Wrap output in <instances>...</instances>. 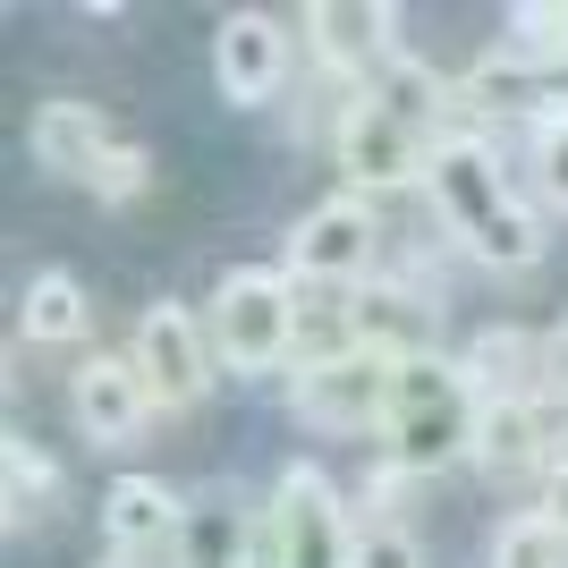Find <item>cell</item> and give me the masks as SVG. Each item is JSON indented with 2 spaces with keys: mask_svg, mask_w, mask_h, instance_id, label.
I'll return each mask as SVG.
<instances>
[{
  "mask_svg": "<svg viewBox=\"0 0 568 568\" xmlns=\"http://www.w3.org/2000/svg\"><path fill=\"white\" fill-rule=\"evenodd\" d=\"M475 433V399L458 382V356H399V407L382 425V458H399L407 475H442L467 458Z\"/></svg>",
  "mask_w": 568,
  "mask_h": 568,
  "instance_id": "6da1fadb",
  "label": "cell"
},
{
  "mask_svg": "<svg viewBox=\"0 0 568 568\" xmlns=\"http://www.w3.org/2000/svg\"><path fill=\"white\" fill-rule=\"evenodd\" d=\"M204 339H213L221 374H272V365H288L297 356V281L263 272V263L221 272L213 306H204Z\"/></svg>",
  "mask_w": 568,
  "mask_h": 568,
  "instance_id": "7a4b0ae2",
  "label": "cell"
},
{
  "mask_svg": "<svg viewBox=\"0 0 568 568\" xmlns=\"http://www.w3.org/2000/svg\"><path fill=\"white\" fill-rule=\"evenodd\" d=\"M288 407H297V425H314V433H382L390 407H399V356L339 348V356H323V365H297Z\"/></svg>",
  "mask_w": 568,
  "mask_h": 568,
  "instance_id": "3957f363",
  "label": "cell"
},
{
  "mask_svg": "<svg viewBox=\"0 0 568 568\" xmlns=\"http://www.w3.org/2000/svg\"><path fill=\"white\" fill-rule=\"evenodd\" d=\"M263 526H272V560L281 568H356V526H348V509H339L332 475L306 467V458L281 467Z\"/></svg>",
  "mask_w": 568,
  "mask_h": 568,
  "instance_id": "277c9868",
  "label": "cell"
},
{
  "mask_svg": "<svg viewBox=\"0 0 568 568\" xmlns=\"http://www.w3.org/2000/svg\"><path fill=\"white\" fill-rule=\"evenodd\" d=\"M382 255V221L365 195H323L297 230H288V281H323V288H365Z\"/></svg>",
  "mask_w": 568,
  "mask_h": 568,
  "instance_id": "5b68a950",
  "label": "cell"
},
{
  "mask_svg": "<svg viewBox=\"0 0 568 568\" xmlns=\"http://www.w3.org/2000/svg\"><path fill=\"white\" fill-rule=\"evenodd\" d=\"M332 153H339V179H348V195H390V187H425V162H433V144L407 128V119H390L382 102L356 94L348 111H339L332 128Z\"/></svg>",
  "mask_w": 568,
  "mask_h": 568,
  "instance_id": "8992f818",
  "label": "cell"
},
{
  "mask_svg": "<svg viewBox=\"0 0 568 568\" xmlns=\"http://www.w3.org/2000/svg\"><path fill=\"white\" fill-rule=\"evenodd\" d=\"M425 195H433V213L450 221L458 246H475V237H484L509 204H518V195H509V170H500V153H493L484 136H442V144H433Z\"/></svg>",
  "mask_w": 568,
  "mask_h": 568,
  "instance_id": "52a82bcc",
  "label": "cell"
},
{
  "mask_svg": "<svg viewBox=\"0 0 568 568\" xmlns=\"http://www.w3.org/2000/svg\"><path fill=\"white\" fill-rule=\"evenodd\" d=\"M128 356H136L153 407H195L204 390H213V374H221L213 339H204V314H187V306H144L136 348Z\"/></svg>",
  "mask_w": 568,
  "mask_h": 568,
  "instance_id": "ba28073f",
  "label": "cell"
},
{
  "mask_svg": "<svg viewBox=\"0 0 568 568\" xmlns=\"http://www.w3.org/2000/svg\"><path fill=\"white\" fill-rule=\"evenodd\" d=\"M306 43L314 60L339 77V85H374L390 60H399V9L390 0H314L306 9Z\"/></svg>",
  "mask_w": 568,
  "mask_h": 568,
  "instance_id": "9c48e42d",
  "label": "cell"
},
{
  "mask_svg": "<svg viewBox=\"0 0 568 568\" xmlns=\"http://www.w3.org/2000/svg\"><path fill=\"white\" fill-rule=\"evenodd\" d=\"M102 544H111V560H179V544H187V509H179V493L170 484H153V475H119L111 493H102Z\"/></svg>",
  "mask_w": 568,
  "mask_h": 568,
  "instance_id": "30bf717a",
  "label": "cell"
},
{
  "mask_svg": "<svg viewBox=\"0 0 568 568\" xmlns=\"http://www.w3.org/2000/svg\"><path fill=\"white\" fill-rule=\"evenodd\" d=\"M69 407H77V425H85V442L128 450L144 433V416H153V390H144L136 356H85L77 382H69Z\"/></svg>",
  "mask_w": 568,
  "mask_h": 568,
  "instance_id": "8fae6325",
  "label": "cell"
},
{
  "mask_svg": "<svg viewBox=\"0 0 568 568\" xmlns=\"http://www.w3.org/2000/svg\"><path fill=\"white\" fill-rule=\"evenodd\" d=\"M213 77H221V94L246 111V102H272L281 94V77H288V34L281 18H263V9H230L213 34Z\"/></svg>",
  "mask_w": 568,
  "mask_h": 568,
  "instance_id": "7c38bea8",
  "label": "cell"
},
{
  "mask_svg": "<svg viewBox=\"0 0 568 568\" xmlns=\"http://www.w3.org/2000/svg\"><path fill=\"white\" fill-rule=\"evenodd\" d=\"M433 297L425 288H399V281H365L348 288V323H356V348H382V356H433Z\"/></svg>",
  "mask_w": 568,
  "mask_h": 568,
  "instance_id": "4fadbf2b",
  "label": "cell"
},
{
  "mask_svg": "<svg viewBox=\"0 0 568 568\" xmlns=\"http://www.w3.org/2000/svg\"><path fill=\"white\" fill-rule=\"evenodd\" d=\"M26 144H34V170H51V179H77V187H85L119 136H111V119H102L94 102H34Z\"/></svg>",
  "mask_w": 568,
  "mask_h": 568,
  "instance_id": "5bb4252c",
  "label": "cell"
},
{
  "mask_svg": "<svg viewBox=\"0 0 568 568\" xmlns=\"http://www.w3.org/2000/svg\"><path fill=\"white\" fill-rule=\"evenodd\" d=\"M458 382H467V399H475V407L526 399V390L544 382V339L518 332V323H493V332H475L467 348H458Z\"/></svg>",
  "mask_w": 568,
  "mask_h": 568,
  "instance_id": "9a60e30c",
  "label": "cell"
},
{
  "mask_svg": "<svg viewBox=\"0 0 568 568\" xmlns=\"http://www.w3.org/2000/svg\"><path fill=\"white\" fill-rule=\"evenodd\" d=\"M365 102H382V111L390 119H407V128H416V136L425 144H442V111H467V102H458V85L442 69H425V60H390V69L374 77V85H365Z\"/></svg>",
  "mask_w": 568,
  "mask_h": 568,
  "instance_id": "2e32d148",
  "label": "cell"
},
{
  "mask_svg": "<svg viewBox=\"0 0 568 568\" xmlns=\"http://www.w3.org/2000/svg\"><path fill=\"white\" fill-rule=\"evenodd\" d=\"M467 458L484 475H518V467H544V425H535V399H493L475 407V433H467Z\"/></svg>",
  "mask_w": 568,
  "mask_h": 568,
  "instance_id": "e0dca14e",
  "label": "cell"
},
{
  "mask_svg": "<svg viewBox=\"0 0 568 568\" xmlns=\"http://www.w3.org/2000/svg\"><path fill=\"white\" fill-rule=\"evenodd\" d=\"M18 332L34 348H77V339L94 332V306H85V281L77 272H34L18 297Z\"/></svg>",
  "mask_w": 568,
  "mask_h": 568,
  "instance_id": "ac0fdd59",
  "label": "cell"
},
{
  "mask_svg": "<svg viewBox=\"0 0 568 568\" xmlns=\"http://www.w3.org/2000/svg\"><path fill=\"white\" fill-rule=\"evenodd\" d=\"M60 493V467H51V450H34L26 433H9L0 442V509H9V535H26V526L43 518V500Z\"/></svg>",
  "mask_w": 568,
  "mask_h": 568,
  "instance_id": "d6986e66",
  "label": "cell"
},
{
  "mask_svg": "<svg viewBox=\"0 0 568 568\" xmlns=\"http://www.w3.org/2000/svg\"><path fill=\"white\" fill-rule=\"evenodd\" d=\"M263 526H246L230 500L213 509H187V544H179V568H255Z\"/></svg>",
  "mask_w": 568,
  "mask_h": 568,
  "instance_id": "ffe728a7",
  "label": "cell"
},
{
  "mask_svg": "<svg viewBox=\"0 0 568 568\" xmlns=\"http://www.w3.org/2000/svg\"><path fill=\"white\" fill-rule=\"evenodd\" d=\"M458 102H467V111H544V102H535V69H526L509 43L458 77Z\"/></svg>",
  "mask_w": 568,
  "mask_h": 568,
  "instance_id": "44dd1931",
  "label": "cell"
},
{
  "mask_svg": "<svg viewBox=\"0 0 568 568\" xmlns=\"http://www.w3.org/2000/svg\"><path fill=\"white\" fill-rule=\"evenodd\" d=\"M493 568H568V535L544 509H518L493 526Z\"/></svg>",
  "mask_w": 568,
  "mask_h": 568,
  "instance_id": "7402d4cb",
  "label": "cell"
},
{
  "mask_svg": "<svg viewBox=\"0 0 568 568\" xmlns=\"http://www.w3.org/2000/svg\"><path fill=\"white\" fill-rule=\"evenodd\" d=\"M509 51H518L526 69L568 60V0H518L509 9Z\"/></svg>",
  "mask_w": 568,
  "mask_h": 568,
  "instance_id": "603a6c76",
  "label": "cell"
},
{
  "mask_svg": "<svg viewBox=\"0 0 568 568\" xmlns=\"http://www.w3.org/2000/svg\"><path fill=\"white\" fill-rule=\"evenodd\" d=\"M475 263H493V272H526V263H544V221L526 213V204H509V213L493 221V230L467 246Z\"/></svg>",
  "mask_w": 568,
  "mask_h": 568,
  "instance_id": "cb8c5ba5",
  "label": "cell"
},
{
  "mask_svg": "<svg viewBox=\"0 0 568 568\" xmlns=\"http://www.w3.org/2000/svg\"><path fill=\"white\" fill-rule=\"evenodd\" d=\"M535 179H544V195L568 213V102H544V111H535Z\"/></svg>",
  "mask_w": 568,
  "mask_h": 568,
  "instance_id": "d4e9b609",
  "label": "cell"
},
{
  "mask_svg": "<svg viewBox=\"0 0 568 568\" xmlns=\"http://www.w3.org/2000/svg\"><path fill=\"white\" fill-rule=\"evenodd\" d=\"M144 179H153V162H144L136 144H111V153H102V170L85 179V187H94L102 204H136V195H144Z\"/></svg>",
  "mask_w": 568,
  "mask_h": 568,
  "instance_id": "484cf974",
  "label": "cell"
},
{
  "mask_svg": "<svg viewBox=\"0 0 568 568\" xmlns=\"http://www.w3.org/2000/svg\"><path fill=\"white\" fill-rule=\"evenodd\" d=\"M425 475H407L399 458H382L374 475H365V509H374V526H399V509H407V493H416Z\"/></svg>",
  "mask_w": 568,
  "mask_h": 568,
  "instance_id": "4316f807",
  "label": "cell"
},
{
  "mask_svg": "<svg viewBox=\"0 0 568 568\" xmlns=\"http://www.w3.org/2000/svg\"><path fill=\"white\" fill-rule=\"evenodd\" d=\"M356 568H425V551H416L407 526H365L356 535Z\"/></svg>",
  "mask_w": 568,
  "mask_h": 568,
  "instance_id": "83f0119b",
  "label": "cell"
},
{
  "mask_svg": "<svg viewBox=\"0 0 568 568\" xmlns=\"http://www.w3.org/2000/svg\"><path fill=\"white\" fill-rule=\"evenodd\" d=\"M535 509L568 535V458H551V467H544V500H535Z\"/></svg>",
  "mask_w": 568,
  "mask_h": 568,
  "instance_id": "f1b7e54d",
  "label": "cell"
},
{
  "mask_svg": "<svg viewBox=\"0 0 568 568\" xmlns=\"http://www.w3.org/2000/svg\"><path fill=\"white\" fill-rule=\"evenodd\" d=\"M535 390H568V323L544 332V382H535Z\"/></svg>",
  "mask_w": 568,
  "mask_h": 568,
  "instance_id": "f546056e",
  "label": "cell"
},
{
  "mask_svg": "<svg viewBox=\"0 0 568 568\" xmlns=\"http://www.w3.org/2000/svg\"><path fill=\"white\" fill-rule=\"evenodd\" d=\"M102 568H153V560H102Z\"/></svg>",
  "mask_w": 568,
  "mask_h": 568,
  "instance_id": "4dcf8cb0",
  "label": "cell"
}]
</instances>
